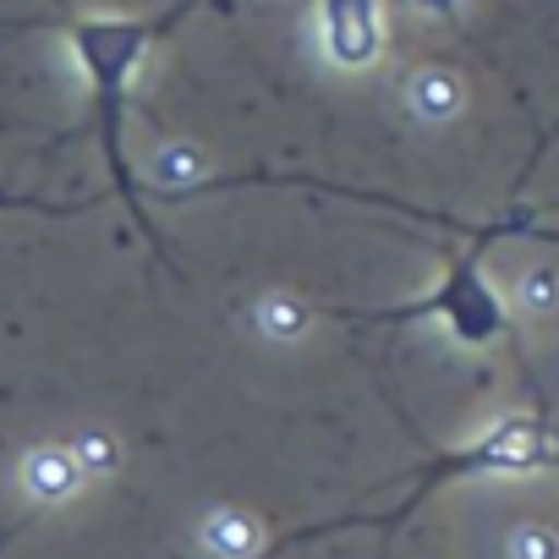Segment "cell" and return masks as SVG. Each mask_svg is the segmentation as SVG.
Listing matches in <instances>:
<instances>
[{"mask_svg":"<svg viewBox=\"0 0 559 559\" xmlns=\"http://www.w3.org/2000/svg\"><path fill=\"white\" fill-rule=\"evenodd\" d=\"M510 559H559V537L543 526H521L510 537Z\"/></svg>","mask_w":559,"mask_h":559,"instance_id":"9c48e42d","label":"cell"},{"mask_svg":"<svg viewBox=\"0 0 559 559\" xmlns=\"http://www.w3.org/2000/svg\"><path fill=\"white\" fill-rule=\"evenodd\" d=\"M319 39L335 67H346V72L373 67L384 50L379 0H319Z\"/></svg>","mask_w":559,"mask_h":559,"instance_id":"3957f363","label":"cell"},{"mask_svg":"<svg viewBox=\"0 0 559 559\" xmlns=\"http://www.w3.org/2000/svg\"><path fill=\"white\" fill-rule=\"evenodd\" d=\"M493 241H499L493 225L466 230V252L450 258L444 280H439L428 297H417V302H406V308H379V313H368V319H379V324L439 319L461 346H499V341L510 335V313H504V297L488 286V274H483V252H488Z\"/></svg>","mask_w":559,"mask_h":559,"instance_id":"7a4b0ae2","label":"cell"},{"mask_svg":"<svg viewBox=\"0 0 559 559\" xmlns=\"http://www.w3.org/2000/svg\"><path fill=\"white\" fill-rule=\"evenodd\" d=\"M0 203H12V198H0Z\"/></svg>","mask_w":559,"mask_h":559,"instance_id":"7c38bea8","label":"cell"},{"mask_svg":"<svg viewBox=\"0 0 559 559\" xmlns=\"http://www.w3.org/2000/svg\"><path fill=\"white\" fill-rule=\"evenodd\" d=\"M187 7L198 0H181V7L159 12V17H67V45L88 78V94H94V127H99V154L110 165V181L116 192L127 198L132 219L143 225V236H154L148 214H143V187L127 165V143H121V121H127V99H132V78L148 56V45L165 34V23H176Z\"/></svg>","mask_w":559,"mask_h":559,"instance_id":"6da1fadb","label":"cell"},{"mask_svg":"<svg viewBox=\"0 0 559 559\" xmlns=\"http://www.w3.org/2000/svg\"><path fill=\"white\" fill-rule=\"evenodd\" d=\"M83 483V461L72 450H34L23 461V488L39 499V504H56V499H72Z\"/></svg>","mask_w":559,"mask_h":559,"instance_id":"277c9868","label":"cell"},{"mask_svg":"<svg viewBox=\"0 0 559 559\" xmlns=\"http://www.w3.org/2000/svg\"><path fill=\"white\" fill-rule=\"evenodd\" d=\"M461 78L450 72V67H423V72H412V83H406V105L423 116V121H450L455 110H461Z\"/></svg>","mask_w":559,"mask_h":559,"instance_id":"5b68a950","label":"cell"},{"mask_svg":"<svg viewBox=\"0 0 559 559\" xmlns=\"http://www.w3.org/2000/svg\"><path fill=\"white\" fill-rule=\"evenodd\" d=\"M203 543H209L219 559H247L252 548H263V532H258V521H252L247 510H219V515H209Z\"/></svg>","mask_w":559,"mask_h":559,"instance_id":"8992f818","label":"cell"},{"mask_svg":"<svg viewBox=\"0 0 559 559\" xmlns=\"http://www.w3.org/2000/svg\"><path fill=\"white\" fill-rule=\"evenodd\" d=\"M308 308L297 302V297H263L258 302V324L269 330V335H280V341H292V335H302L308 330Z\"/></svg>","mask_w":559,"mask_h":559,"instance_id":"52a82bcc","label":"cell"},{"mask_svg":"<svg viewBox=\"0 0 559 559\" xmlns=\"http://www.w3.org/2000/svg\"><path fill=\"white\" fill-rule=\"evenodd\" d=\"M554 302H559V274H554V269H532V274L521 280V308L543 313V308H554Z\"/></svg>","mask_w":559,"mask_h":559,"instance_id":"ba28073f","label":"cell"},{"mask_svg":"<svg viewBox=\"0 0 559 559\" xmlns=\"http://www.w3.org/2000/svg\"><path fill=\"white\" fill-rule=\"evenodd\" d=\"M423 12H433V17H455L461 12V0H417Z\"/></svg>","mask_w":559,"mask_h":559,"instance_id":"30bf717a","label":"cell"},{"mask_svg":"<svg viewBox=\"0 0 559 559\" xmlns=\"http://www.w3.org/2000/svg\"><path fill=\"white\" fill-rule=\"evenodd\" d=\"M209 7H219V12H230V0H209Z\"/></svg>","mask_w":559,"mask_h":559,"instance_id":"8fae6325","label":"cell"}]
</instances>
